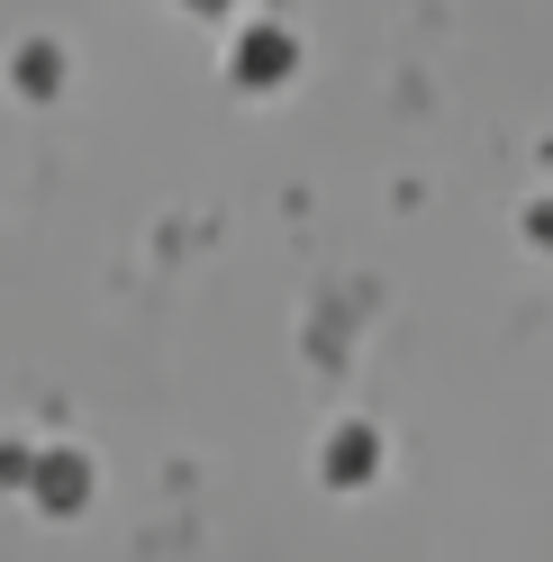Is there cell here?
Masks as SVG:
<instances>
[{"label":"cell","mask_w":553,"mask_h":562,"mask_svg":"<svg viewBox=\"0 0 553 562\" xmlns=\"http://www.w3.org/2000/svg\"><path fill=\"white\" fill-rule=\"evenodd\" d=\"M527 227H535V245H553V200H535V209H527Z\"/></svg>","instance_id":"cell-4"},{"label":"cell","mask_w":553,"mask_h":562,"mask_svg":"<svg viewBox=\"0 0 553 562\" xmlns=\"http://www.w3.org/2000/svg\"><path fill=\"white\" fill-rule=\"evenodd\" d=\"M291 64H300L291 27H246V37H236V82H282Z\"/></svg>","instance_id":"cell-1"},{"label":"cell","mask_w":553,"mask_h":562,"mask_svg":"<svg viewBox=\"0 0 553 562\" xmlns=\"http://www.w3.org/2000/svg\"><path fill=\"white\" fill-rule=\"evenodd\" d=\"M191 10H227V0H191Z\"/></svg>","instance_id":"cell-5"},{"label":"cell","mask_w":553,"mask_h":562,"mask_svg":"<svg viewBox=\"0 0 553 562\" xmlns=\"http://www.w3.org/2000/svg\"><path fill=\"white\" fill-rule=\"evenodd\" d=\"M27 481H37V499H46V508L91 499V463H82V453H27Z\"/></svg>","instance_id":"cell-2"},{"label":"cell","mask_w":553,"mask_h":562,"mask_svg":"<svg viewBox=\"0 0 553 562\" xmlns=\"http://www.w3.org/2000/svg\"><path fill=\"white\" fill-rule=\"evenodd\" d=\"M372 463H382V436H372V427H336V445H327V481H372Z\"/></svg>","instance_id":"cell-3"}]
</instances>
